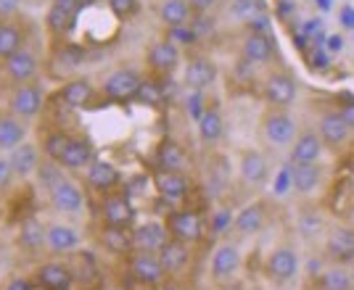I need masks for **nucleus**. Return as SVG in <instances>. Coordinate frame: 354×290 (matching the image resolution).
Returning <instances> with one entry per match:
<instances>
[{
    "instance_id": "1",
    "label": "nucleus",
    "mask_w": 354,
    "mask_h": 290,
    "mask_svg": "<svg viewBox=\"0 0 354 290\" xmlns=\"http://www.w3.org/2000/svg\"><path fill=\"white\" fill-rule=\"evenodd\" d=\"M167 232L180 243H196L204 235V219L198 211H172L167 219Z\"/></svg>"
},
{
    "instance_id": "2",
    "label": "nucleus",
    "mask_w": 354,
    "mask_h": 290,
    "mask_svg": "<svg viewBox=\"0 0 354 290\" xmlns=\"http://www.w3.org/2000/svg\"><path fill=\"white\" fill-rule=\"evenodd\" d=\"M265 272H267V277H270L272 282H278V285L291 282L296 277V272H299V256H296L294 248L291 246L275 248V251L267 256Z\"/></svg>"
},
{
    "instance_id": "3",
    "label": "nucleus",
    "mask_w": 354,
    "mask_h": 290,
    "mask_svg": "<svg viewBox=\"0 0 354 290\" xmlns=\"http://www.w3.org/2000/svg\"><path fill=\"white\" fill-rule=\"evenodd\" d=\"M140 82H143V77L133 69H117V72L106 74L101 87H104V95L111 101H130V98H135Z\"/></svg>"
},
{
    "instance_id": "4",
    "label": "nucleus",
    "mask_w": 354,
    "mask_h": 290,
    "mask_svg": "<svg viewBox=\"0 0 354 290\" xmlns=\"http://www.w3.org/2000/svg\"><path fill=\"white\" fill-rule=\"evenodd\" d=\"M262 130H265L267 143L278 145V148H281V145H291L296 140L294 119L286 114L283 108H275V111L265 114V119H262Z\"/></svg>"
},
{
    "instance_id": "5",
    "label": "nucleus",
    "mask_w": 354,
    "mask_h": 290,
    "mask_svg": "<svg viewBox=\"0 0 354 290\" xmlns=\"http://www.w3.org/2000/svg\"><path fill=\"white\" fill-rule=\"evenodd\" d=\"M45 98L43 90L35 85V82H27V85H19L11 95V114L19 116V119H35V116L43 111Z\"/></svg>"
},
{
    "instance_id": "6",
    "label": "nucleus",
    "mask_w": 354,
    "mask_h": 290,
    "mask_svg": "<svg viewBox=\"0 0 354 290\" xmlns=\"http://www.w3.org/2000/svg\"><path fill=\"white\" fill-rule=\"evenodd\" d=\"M265 98L272 108H288L296 101L294 77L286 72H272L265 79Z\"/></svg>"
},
{
    "instance_id": "7",
    "label": "nucleus",
    "mask_w": 354,
    "mask_h": 290,
    "mask_svg": "<svg viewBox=\"0 0 354 290\" xmlns=\"http://www.w3.org/2000/svg\"><path fill=\"white\" fill-rule=\"evenodd\" d=\"M130 235H133V251L138 253H159V248L169 240V232L162 222H143Z\"/></svg>"
},
{
    "instance_id": "8",
    "label": "nucleus",
    "mask_w": 354,
    "mask_h": 290,
    "mask_svg": "<svg viewBox=\"0 0 354 290\" xmlns=\"http://www.w3.org/2000/svg\"><path fill=\"white\" fill-rule=\"evenodd\" d=\"M37 72H40V61H37V53L30 48H21L19 53L6 58V74H8V79H14L16 85L32 82L37 77Z\"/></svg>"
},
{
    "instance_id": "9",
    "label": "nucleus",
    "mask_w": 354,
    "mask_h": 290,
    "mask_svg": "<svg viewBox=\"0 0 354 290\" xmlns=\"http://www.w3.org/2000/svg\"><path fill=\"white\" fill-rule=\"evenodd\" d=\"M146 61L148 66L156 74H169L177 69L180 64V48L169 40H159V43H151L146 50Z\"/></svg>"
},
{
    "instance_id": "10",
    "label": "nucleus",
    "mask_w": 354,
    "mask_h": 290,
    "mask_svg": "<svg viewBox=\"0 0 354 290\" xmlns=\"http://www.w3.org/2000/svg\"><path fill=\"white\" fill-rule=\"evenodd\" d=\"M35 280H37V285L43 290H69L74 282V272L72 267H66V264L48 261L43 267H37Z\"/></svg>"
},
{
    "instance_id": "11",
    "label": "nucleus",
    "mask_w": 354,
    "mask_h": 290,
    "mask_svg": "<svg viewBox=\"0 0 354 290\" xmlns=\"http://www.w3.org/2000/svg\"><path fill=\"white\" fill-rule=\"evenodd\" d=\"M325 251H328V256L336 261V264H341V267L352 264L354 261V230H349V227H333V230L328 232Z\"/></svg>"
},
{
    "instance_id": "12",
    "label": "nucleus",
    "mask_w": 354,
    "mask_h": 290,
    "mask_svg": "<svg viewBox=\"0 0 354 290\" xmlns=\"http://www.w3.org/2000/svg\"><path fill=\"white\" fill-rule=\"evenodd\" d=\"M130 272L133 277L140 282V285H159L164 280V267L156 253H135L133 261H130Z\"/></svg>"
},
{
    "instance_id": "13",
    "label": "nucleus",
    "mask_w": 354,
    "mask_h": 290,
    "mask_svg": "<svg viewBox=\"0 0 354 290\" xmlns=\"http://www.w3.org/2000/svg\"><path fill=\"white\" fill-rule=\"evenodd\" d=\"M153 182H156V193L167 198V201H183V198H188V193H191V182H188V177L183 172H159L153 174Z\"/></svg>"
},
{
    "instance_id": "14",
    "label": "nucleus",
    "mask_w": 354,
    "mask_h": 290,
    "mask_svg": "<svg viewBox=\"0 0 354 290\" xmlns=\"http://www.w3.org/2000/svg\"><path fill=\"white\" fill-rule=\"evenodd\" d=\"M50 203L64 214H77L82 209V203H85V195H82V188L77 182L64 177L59 185L50 190Z\"/></svg>"
},
{
    "instance_id": "15",
    "label": "nucleus",
    "mask_w": 354,
    "mask_h": 290,
    "mask_svg": "<svg viewBox=\"0 0 354 290\" xmlns=\"http://www.w3.org/2000/svg\"><path fill=\"white\" fill-rule=\"evenodd\" d=\"M214 77H217L214 64H212L207 56H196V58H191V61L185 64L183 82L191 87V90H196V93H201L204 87H209L212 82H214Z\"/></svg>"
},
{
    "instance_id": "16",
    "label": "nucleus",
    "mask_w": 354,
    "mask_h": 290,
    "mask_svg": "<svg viewBox=\"0 0 354 290\" xmlns=\"http://www.w3.org/2000/svg\"><path fill=\"white\" fill-rule=\"evenodd\" d=\"M159 261H162L164 272L167 275H177L188 267V259H191V251H188V243H180L175 238H169L162 248H159Z\"/></svg>"
},
{
    "instance_id": "17",
    "label": "nucleus",
    "mask_w": 354,
    "mask_h": 290,
    "mask_svg": "<svg viewBox=\"0 0 354 290\" xmlns=\"http://www.w3.org/2000/svg\"><path fill=\"white\" fill-rule=\"evenodd\" d=\"M156 164H159L162 172H183L188 166V153L177 140L167 137L156 148Z\"/></svg>"
},
{
    "instance_id": "18",
    "label": "nucleus",
    "mask_w": 354,
    "mask_h": 290,
    "mask_svg": "<svg viewBox=\"0 0 354 290\" xmlns=\"http://www.w3.org/2000/svg\"><path fill=\"white\" fill-rule=\"evenodd\" d=\"M349 124L344 122V116L339 111H325L317 122V135L325 145H341L349 137Z\"/></svg>"
},
{
    "instance_id": "19",
    "label": "nucleus",
    "mask_w": 354,
    "mask_h": 290,
    "mask_svg": "<svg viewBox=\"0 0 354 290\" xmlns=\"http://www.w3.org/2000/svg\"><path fill=\"white\" fill-rule=\"evenodd\" d=\"M8 164H11V169H14L16 177L27 180V177L37 172V166H40V151H37V145H32V143L16 145L14 151H11V156H8Z\"/></svg>"
},
{
    "instance_id": "20",
    "label": "nucleus",
    "mask_w": 354,
    "mask_h": 290,
    "mask_svg": "<svg viewBox=\"0 0 354 290\" xmlns=\"http://www.w3.org/2000/svg\"><path fill=\"white\" fill-rule=\"evenodd\" d=\"M238 264H241L238 248L233 246V243H222V246L212 253L209 269H212V277H214V280H227V277L236 275Z\"/></svg>"
},
{
    "instance_id": "21",
    "label": "nucleus",
    "mask_w": 354,
    "mask_h": 290,
    "mask_svg": "<svg viewBox=\"0 0 354 290\" xmlns=\"http://www.w3.org/2000/svg\"><path fill=\"white\" fill-rule=\"evenodd\" d=\"M320 156H323V140H320L317 132H304L291 145V161L294 164H317Z\"/></svg>"
},
{
    "instance_id": "22",
    "label": "nucleus",
    "mask_w": 354,
    "mask_h": 290,
    "mask_svg": "<svg viewBox=\"0 0 354 290\" xmlns=\"http://www.w3.org/2000/svg\"><path fill=\"white\" fill-rule=\"evenodd\" d=\"M45 246L56 253H72L80 246V232L69 224H50L45 227Z\"/></svg>"
},
{
    "instance_id": "23",
    "label": "nucleus",
    "mask_w": 354,
    "mask_h": 290,
    "mask_svg": "<svg viewBox=\"0 0 354 290\" xmlns=\"http://www.w3.org/2000/svg\"><path fill=\"white\" fill-rule=\"evenodd\" d=\"M270 174V164L259 151H243L241 153V177L249 185H262Z\"/></svg>"
},
{
    "instance_id": "24",
    "label": "nucleus",
    "mask_w": 354,
    "mask_h": 290,
    "mask_svg": "<svg viewBox=\"0 0 354 290\" xmlns=\"http://www.w3.org/2000/svg\"><path fill=\"white\" fill-rule=\"evenodd\" d=\"M272 53H275V48H272L270 35H265V32H251L246 37V43H243V58L254 66L267 64L272 58Z\"/></svg>"
},
{
    "instance_id": "25",
    "label": "nucleus",
    "mask_w": 354,
    "mask_h": 290,
    "mask_svg": "<svg viewBox=\"0 0 354 290\" xmlns=\"http://www.w3.org/2000/svg\"><path fill=\"white\" fill-rule=\"evenodd\" d=\"M320 180H323V169L317 164H294V169H291V188L301 195L315 193Z\"/></svg>"
},
{
    "instance_id": "26",
    "label": "nucleus",
    "mask_w": 354,
    "mask_h": 290,
    "mask_svg": "<svg viewBox=\"0 0 354 290\" xmlns=\"http://www.w3.org/2000/svg\"><path fill=\"white\" fill-rule=\"evenodd\" d=\"M98 243L109 253L124 256V253L133 251V235L127 232V227H111V224H106L104 230H101V235H98Z\"/></svg>"
},
{
    "instance_id": "27",
    "label": "nucleus",
    "mask_w": 354,
    "mask_h": 290,
    "mask_svg": "<svg viewBox=\"0 0 354 290\" xmlns=\"http://www.w3.org/2000/svg\"><path fill=\"white\" fill-rule=\"evenodd\" d=\"M267 222V206L265 203H249L246 209H241V214L233 219V227L241 235H254L265 227Z\"/></svg>"
},
{
    "instance_id": "28",
    "label": "nucleus",
    "mask_w": 354,
    "mask_h": 290,
    "mask_svg": "<svg viewBox=\"0 0 354 290\" xmlns=\"http://www.w3.org/2000/svg\"><path fill=\"white\" fill-rule=\"evenodd\" d=\"M90 161H93V148H90L88 140H69V145L64 148V153H61L59 159V166L61 169H82V166H90Z\"/></svg>"
},
{
    "instance_id": "29",
    "label": "nucleus",
    "mask_w": 354,
    "mask_h": 290,
    "mask_svg": "<svg viewBox=\"0 0 354 290\" xmlns=\"http://www.w3.org/2000/svg\"><path fill=\"white\" fill-rule=\"evenodd\" d=\"M90 98H93V85L88 79H72L59 90V101L66 108H82L90 103Z\"/></svg>"
},
{
    "instance_id": "30",
    "label": "nucleus",
    "mask_w": 354,
    "mask_h": 290,
    "mask_svg": "<svg viewBox=\"0 0 354 290\" xmlns=\"http://www.w3.org/2000/svg\"><path fill=\"white\" fill-rule=\"evenodd\" d=\"M24 137H27V130L19 116L0 114V148L3 151H14L16 145L24 143Z\"/></svg>"
},
{
    "instance_id": "31",
    "label": "nucleus",
    "mask_w": 354,
    "mask_h": 290,
    "mask_svg": "<svg viewBox=\"0 0 354 290\" xmlns=\"http://www.w3.org/2000/svg\"><path fill=\"white\" fill-rule=\"evenodd\" d=\"M88 182L95 190L106 193V190H111L119 182V169L114 164H109V161H90Z\"/></svg>"
},
{
    "instance_id": "32",
    "label": "nucleus",
    "mask_w": 354,
    "mask_h": 290,
    "mask_svg": "<svg viewBox=\"0 0 354 290\" xmlns=\"http://www.w3.org/2000/svg\"><path fill=\"white\" fill-rule=\"evenodd\" d=\"M193 8L188 0H164L162 8H159V19H162L167 27H185L191 21Z\"/></svg>"
},
{
    "instance_id": "33",
    "label": "nucleus",
    "mask_w": 354,
    "mask_h": 290,
    "mask_svg": "<svg viewBox=\"0 0 354 290\" xmlns=\"http://www.w3.org/2000/svg\"><path fill=\"white\" fill-rule=\"evenodd\" d=\"M133 217H135V211L127 198L114 195V198H109V201L104 203V219H106V224H111V227H130Z\"/></svg>"
},
{
    "instance_id": "34",
    "label": "nucleus",
    "mask_w": 354,
    "mask_h": 290,
    "mask_svg": "<svg viewBox=\"0 0 354 290\" xmlns=\"http://www.w3.org/2000/svg\"><path fill=\"white\" fill-rule=\"evenodd\" d=\"M24 48V32L14 21H0V58H11Z\"/></svg>"
},
{
    "instance_id": "35",
    "label": "nucleus",
    "mask_w": 354,
    "mask_h": 290,
    "mask_svg": "<svg viewBox=\"0 0 354 290\" xmlns=\"http://www.w3.org/2000/svg\"><path fill=\"white\" fill-rule=\"evenodd\" d=\"M222 132H225V122H222V114L217 108H209L201 114L198 119V135H201V140H207V143H214V140H220Z\"/></svg>"
},
{
    "instance_id": "36",
    "label": "nucleus",
    "mask_w": 354,
    "mask_h": 290,
    "mask_svg": "<svg viewBox=\"0 0 354 290\" xmlns=\"http://www.w3.org/2000/svg\"><path fill=\"white\" fill-rule=\"evenodd\" d=\"M320 285H323V290H352V272L346 267H341V264L339 267H330L320 277Z\"/></svg>"
},
{
    "instance_id": "37",
    "label": "nucleus",
    "mask_w": 354,
    "mask_h": 290,
    "mask_svg": "<svg viewBox=\"0 0 354 290\" xmlns=\"http://www.w3.org/2000/svg\"><path fill=\"white\" fill-rule=\"evenodd\" d=\"M19 243L24 248H30V251L45 246V227L37 219H27L21 224V230H19Z\"/></svg>"
},
{
    "instance_id": "38",
    "label": "nucleus",
    "mask_w": 354,
    "mask_h": 290,
    "mask_svg": "<svg viewBox=\"0 0 354 290\" xmlns=\"http://www.w3.org/2000/svg\"><path fill=\"white\" fill-rule=\"evenodd\" d=\"M45 24H48V29H50L53 35H66V32L74 27V14L64 11L59 6H50V8H48V16H45Z\"/></svg>"
},
{
    "instance_id": "39",
    "label": "nucleus",
    "mask_w": 354,
    "mask_h": 290,
    "mask_svg": "<svg viewBox=\"0 0 354 290\" xmlns=\"http://www.w3.org/2000/svg\"><path fill=\"white\" fill-rule=\"evenodd\" d=\"M69 135H64V132H50V135H45V143H43V153L48 156L50 161H59L61 153H64V148L69 145Z\"/></svg>"
},
{
    "instance_id": "40",
    "label": "nucleus",
    "mask_w": 354,
    "mask_h": 290,
    "mask_svg": "<svg viewBox=\"0 0 354 290\" xmlns=\"http://www.w3.org/2000/svg\"><path fill=\"white\" fill-rule=\"evenodd\" d=\"M56 164H59V161H56ZM56 164L48 159V164H40V166H37V172H35L37 177H40V182L48 188V193H50V190L56 188L61 180H64V172H61V166H56Z\"/></svg>"
},
{
    "instance_id": "41",
    "label": "nucleus",
    "mask_w": 354,
    "mask_h": 290,
    "mask_svg": "<svg viewBox=\"0 0 354 290\" xmlns=\"http://www.w3.org/2000/svg\"><path fill=\"white\" fill-rule=\"evenodd\" d=\"M106 6L117 19H130L140 11V0H106Z\"/></svg>"
},
{
    "instance_id": "42",
    "label": "nucleus",
    "mask_w": 354,
    "mask_h": 290,
    "mask_svg": "<svg viewBox=\"0 0 354 290\" xmlns=\"http://www.w3.org/2000/svg\"><path fill=\"white\" fill-rule=\"evenodd\" d=\"M135 98H138V101H143V103H148V106H153V103L162 101V90H159V85H156V82L143 79V82H140V87H138V93H135Z\"/></svg>"
},
{
    "instance_id": "43",
    "label": "nucleus",
    "mask_w": 354,
    "mask_h": 290,
    "mask_svg": "<svg viewBox=\"0 0 354 290\" xmlns=\"http://www.w3.org/2000/svg\"><path fill=\"white\" fill-rule=\"evenodd\" d=\"M59 58L64 61V64H69V66H80V64H82V58H85V53H82L80 48H72V45H66V48L61 50Z\"/></svg>"
},
{
    "instance_id": "44",
    "label": "nucleus",
    "mask_w": 354,
    "mask_h": 290,
    "mask_svg": "<svg viewBox=\"0 0 354 290\" xmlns=\"http://www.w3.org/2000/svg\"><path fill=\"white\" fill-rule=\"evenodd\" d=\"M14 169H11V164H8V159H0V193L3 190L11 188V182H14Z\"/></svg>"
},
{
    "instance_id": "45",
    "label": "nucleus",
    "mask_w": 354,
    "mask_h": 290,
    "mask_svg": "<svg viewBox=\"0 0 354 290\" xmlns=\"http://www.w3.org/2000/svg\"><path fill=\"white\" fill-rule=\"evenodd\" d=\"M169 37H175L177 43H183V45H193L196 43V32L188 27H172L169 29Z\"/></svg>"
},
{
    "instance_id": "46",
    "label": "nucleus",
    "mask_w": 354,
    "mask_h": 290,
    "mask_svg": "<svg viewBox=\"0 0 354 290\" xmlns=\"http://www.w3.org/2000/svg\"><path fill=\"white\" fill-rule=\"evenodd\" d=\"M19 8H21V0H0V19H14L19 14Z\"/></svg>"
},
{
    "instance_id": "47",
    "label": "nucleus",
    "mask_w": 354,
    "mask_h": 290,
    "mask_svg": "<svg viewBox=\"0 0 354 290\" xmlns=\"http://www.w3.org/2000/svg\"><path fill=\"white\" fill-rule=\"evenodd\" d=\"M230 222H233L230 211H222V214H217V217H214V222H212V230L220 235V232L227 230V224H230Z\"/></svg>"
},
{
    "instance_id": "48",
    "label": "nucleus",
    "mask_w": 354,
    "mask_h": 290,
    "mask_svg": "<svg viewBox=\"0 0 354 290\" xmlns=\"http://www.w3.org/2000/svg\"><path fill=\"white\" fill-rule=\"evenodd\" d=\"M288 190H291V169L278 174V182H275V193H278V195L288 193Z\"/></svg>"
},
{
    "instance_id": "49",
    "label": "nucleus",
    "mask_w": 354,
    "mask_h": 290,
    "mask_svg": "<svg viewBox=\"0 0 354 290\" xmlns=\"http://www.w3.org/2000/svg\"><path fill=\"white\" fill-rule=\"evenodd\" d=\"M53 6H59L64 11H69V14H80V8H82V0H53Z\"/></svg>"
},
{
    "instance_id": "50",
    "label": "nucleus",
    "mask_w": 354,
    "mask_h": 290,
    "mask_svg": "<svg viewBox=\"0 0 354 290\" xmlns=\"http://www.w3.org/2000/svg\"><path fill=\"white\" fill-rule=\"evenodd\" d=\"M188 3H191L193 11H198V14H204V11H209V8L217 6V0H188Z\"/></svg>"
},
{
    "instance_id": "51",
    "label": "nucleus",
    "mask_w": 354,
    "mask_h": 290,
    "mask_svg": "<svg viewBox=\"0 0 354 290\" xmlns=\"http://www.w3.org/2000/svg\"><path fill=\"white\" fill-rule=\"evenodd\" d=\"M339 114L344 116V122L349 124V130H354V103H344Z\"/></svg>"
},
{
    "instance_id": "52",
    "label": "nucleus",
    "mask_w": 354,
    "mask_h": 290,
    "mask_svg": "<svg viewBox=\"0 0 354 290\" xmlns=\"http://www.w3.org/2000/svg\"><path fill=\"white\" fill-rule=\"evenodd\" d=\"M251 6H254V0H236L233 3V14H249Z\"/></svg>"
},
{
    "instance_id": "53",
    "label": "nucleus",
    "mask_w": 354,
    "mask_h": 290,
    "mask_svg": "<svg viewBox=\"0 0 354 290\" xmlns=\"http://www.w3.org/2000/svg\"><path fill=\"white\" fill-rule=\"evenodd\" d=\"M6 290H32V285L27 282V280H14Z\"/></svg>"
},
{
    "instance_id": "54",
    "label": "nucleus",
    "mask_w": 354,
    "mask_h": 290,
    "mask_svg": "<svg viewBox=\"0 0 354 290\" xmlns=\"http://www.w3.org/2000/svg\"><path fill=\"white\" fill-rule=\"evenodd\" d=\"M315 66H317V69L328 66V53H323V50H320V53H315Z\"/></svg>"
},
{
    "instance_id": "55",
    "label": "nucleus",
    "mask_w": 354,
    "mask_h": 290,
    "mask_svg": "<svg viewBox=\"0 0 354 290\" xmlns=\"http://www.w3.org/2000/svg\"><path fill=\"white\" fill-rule=\"evenodd\" d=\"M344 19H341V21H344V24H346V27H354V11H346V8H344Z\"/></svg>"
},
{
    "instance_id": "56",
    "label": "nucleus",
    "mask_w": 354,
    "mask_h": 290,
    "mask_svg": "<svg viewBox=\"0 0 354 290\" xmlns=\"http://www.w3.org/2000/svg\"><path fill=\"white\" fill-rule=\"evenodd\" d=\"M328 48H330V50H339V48H341V37H339V35H333V37H330Z\"/></svg>"
},
{
    "instance_id": "57",
    "label": "nucleus",
    "mask_w": 354,
    "mask_h": 290,
    "mask_svg": "<svg viewBox=\"0 0 354 290\" xmlns=\"http://www.w3.org/2000/svg\"><path fill=\"white\" fill-rule=\"evenodd\" d=\"M317 3H320L323 8H330V0H317Z\"/></svg>"
},
{
    "instance_id": "58",
    "label": "nucleus",
    "mask_w": 354,
    "mask_h": 290,
    "mask_svg": "<svg viewBox=\"0 0 354 290\" xmlns=\"http://www.w3.org/2000/svg\"><path fill=\"white\" fill-rule=\"evenodd\" d=\"M349 272H352V282H354V261H352V269H349Z\"/></svg>"
},
{
    "instance_id": "59",
    "label": "nucleus",
    "mask_w": 354,
    "mask_h": 290,
    "mask_svg": "<svg viewBox=\"0 0 354 290\" xmlns=\"http://www.w3.org/2000/svg\"><path fill=\"white\" fill-rule=\"evenodd\" d=\"M88 3H95V0H82V6H88Z\"/></svg>"
},
{
    "instance_id": "60",
    "label": "nucleus",
    "mask_w": 354,
    "mask_h": 290,
    "mask_svg": "<svg viewBox=\"0 0 354 290\" xmlns=\"http://www.w3.org/2000/svg\"><path fill=\"white\" fill-rule=\"evenodd\" d=\"M146 290H153V288H146Z\"/></svg>"
},
{
    "instance_id": "61",
    "label": "nucleus",
    "mask_w": 354,
    "mask_h": 290,
    "mask_svg": "<svg viewBox=\"0 0 354 290\" xmlns=\"http://www.w3.org/2000/svg\"><path fill=\"white\" fill-rule=\"evenodd\" d=\"M352 290H354V288H352Z\"/></svg>"
}]
</instances>
